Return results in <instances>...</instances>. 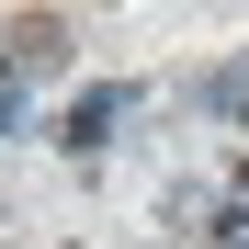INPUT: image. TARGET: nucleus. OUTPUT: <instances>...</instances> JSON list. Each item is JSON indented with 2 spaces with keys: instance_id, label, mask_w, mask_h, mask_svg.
Returning <instances> with one entry per match:
<instances>
[{
  "instance_id": "nucleus-1",
  "label": "nucleus",
  "mask_w": 249,
  "mask_h": 249,
  "mask_svg": "<svg viewBox=\"0 0 249 249\" xmlns=\"http://www.w3.org/2000/svg\"><path fill=\"white\" fill-rule=\"evenodd\" d=\"M46 68H68V23L57 12H12L0 23V79H46Z\"/></svg>"
},
{
  "instance_id": "nucleus-3",
  "label": "nucleus",
  "mask_w": 249,
  "mask_h": 249,
  "mask_svg": "<svg viewBox=\"0 0 249 249\" xmlns=\"http://www.w3.org/2000/svg\"><path fill=\"white\" fill-rule=\"evenodd\" d=\"M0 124H12V102H0Z\"/></svg>"
},
{
  "instance_id": "nucleus-2",
  "label": "nucleus",
  "mask_w": 249,
  "mask_h": 249,
  "mask_svg": "<svg viewBox=\"0 0 249 249\" xmlns=\"http://www.w3.org/2000/svg\"><path fill=\"white\" fill-rule=\"evenodd\" d=\"M113 124H124V91H79V102H68V124H57V147H79V159H91Z\"/></svg>"
}]
</instances>
